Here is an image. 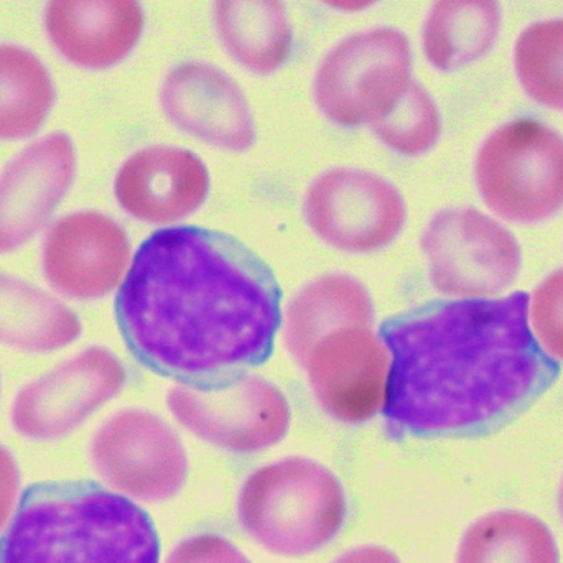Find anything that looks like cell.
<instances>
[{
	"instance_id": "obj_5",
	"label": "cell",
	"mask_w": 563,
	"mask_h": 563,
	"mask_svg": "<svg viewBox=\"0 0 563 563\" xmlns=\"http://www.w3.org/2000/svg\"><path fill=\"white\" fill-rule=\"evenodd\" d=\"M412 82V49L402 30L374 26L338 42L314 71L313 99L341 128L386 118Z\"/></svg>"
},
{
	"instance_id": "obj_26",
	"label": "cell",
	"mask_w": 563,
	"mask_h": 563,
	"mask_svg": "<svg viewBox=\"0 0 563 563\" xmlns=\"http://www.w3.org/2000/svg\"><path fill=\"white\" fill-rule=\"evenodd\" d=\"M529 321L545 353L563 361V269L536 288L529 301Z\"/></svg>"
},
{
	"instance_id": "obj_28",
	"label": "cell",
	"mask_w": 563,
	"mask_h": 563,
	"mask_svg": "<svg viewBox=\"0 0 563 563\" xmlns=\"http://www.w3.org/2000/svg\"><path fill=\"white\" fill-rule=\"evenodd\" d=\"M20 492V473L9 450L0 445V529L7 525L16 505Z\"/></svg>"
},
{
	"instance_id": "obj_21",
	"label": "cell",
	"mask_w": 563,
	"mask_h": 563,
	"mask_svg": "<svg viewBox=\"0 0 563 563\" xmlns=\"http://www.w3.org/2000/svg\"><path fill=\"white\" fill-rule=\"evenodd\" d=\"M501 13L488 0H442L423 23L422 46L439 71H455L476 62L495 45Z\"/></svg>"
},
{
	"instance_id": "obj_7",
	"label": "cell",
	"mask_w": 563,
	"mask_h": 563,
	"mask_svg": "<svg viewBox=\"0 0 563 563\" xmlns=\"http://www.w3.org/2000/svg\"><path fill=\"white\" fill-rule=\"evenodd\" d=\"M430 284L456 298H489L518 279V241L475 208H445L433 214L420 240Z\"/></svg>"
},
{
	"instance_id": "obj_13",
	"label": "cell",
	"mask_w": 563,
	"mask_h": 563,
	"mask_svg": "<svg viewBox=\"0 0 563 563\" xmlns=\"http://www.w3.org/2000/svg\"><path fill=\"white\" fill-rule=\"evenodd\" d=\"M161 108L178 131L211 147L244 152L256 142V121L243 88L211 63L174 66L162 82Z\"/></svg>"
},
{
	"instance_id": "obj_12",
	"label": "cell",
	"mask_w": 563,
	"mask_h": 563,
	"mask_svg": "<svg viewBox=\"0 0 563 563\" xmlns=\"http://www.w3.org/2000/svg\"><path fill=\"white\" fill-rule=\"evenodd\" d=\"M301 366L318 406L336 422L360 426L383 412L390 354L373 327H346L327 334Z\"/></svg>"
},
{
	"instance_id": "obj_20",
	"label": "cell",
	"mask_w": 563,
	"mask_h": 563,
	"mask_svg": "<svg viewBox=\"0 0 563 563\" xmlns=\"http://www.w3.org/2000/svg\"><path fill=\"white\" fill-rule=\"evenodd\" d=\"M81 321L42 288L0 274V343L26 353H52L75 343Z\"/></svg>"
},
{
	"instance_id": "obj_6",
	"label": "cell",
	"mask_w": 563,
	"mask_h": 563,
	"mask_svg": "<svg viewBox=\"0 0 563 563\" xmlns=\"http://www.w3.org/2000/svg\"><path fill=\"white\" fill-rule=\"evenodd\" d=\"M476 184L489 210L505 220H548L563 207V139L536 119L508 122L483 144Z\"/></svg>"
},
{
	"instance_id": "obj_27",
	"label": "cell",
	"mask_w": 563,
	"mask_h": 563,
	"mask_svg": "<svg viewBox=\"0 0 563 563\" xmlns=\"http://www.w3.org/2000/svg\"><path fill=\"white\" fill-rule=\"evenodd\" d=\"M165 563H253L230 539L200 532L178 542Z\"/></svg>"
},
{
	"instance_id": "obj_14",
	"label": "cell",
	"mask_w": 563,
	"mask_h": 563,
	"mask_svg": "<svg viewBox=\"0 0 563 563\" xmlns=\"http://www.w3.org/2000/svg\"><path fill=\"white\" fill-rule=\"evenodd\" d=\"M129 266L128 233L106 214L73 213L46 234L43 273L58 294L73 300H98L111 294Z\"/></svg>"
},
{
	"instance_id": "obj_30",
	"label": "cell",
	"mask_w": 563,
	"mask_h": 563,
	"mask_svg": "<svg viewBox=\"0 0 563 563\" xmlns=\"http://www.w3.org/2000/svg\"><path fill=\"white\" fill-rule=\"evenodd\" d=\"M558 509H559V516H561V521L563 525V475H562V479H561V485H559Z\"/></svg>"
},
{
	"instance_id": "obj_3",
	"label": "cell",
	"mask_w": 563,
	"mask_h": 563,
	"mask_svg": "<svg viewBox=\"0 0 563 563\" xmlns=\"http://www.w3.org/2000/svg\"><path fill=\"white\" fill-rule=\"evenodd\" d=\"M0 563H161L151 516L91 482L30 486L0 538Z\"/></svg>"
},
{
	"instance_id": "obj_8",
	"label": "cell",
	"mask_w": 563,
	"mask_h": 563,
	"mask_svg": "<svg viewBox=\"0 0 563 563\" xmlns=\"http://www.w3.org/2000/svg\"><path fill=\"white\" fill-rule=\"evenodd\" d=\"M167 406L191 435L233 455L279 445L291 423L290 404L279 386L253 374L214 389L178 384Z\"/></svg>"
},
{
	"instance_id": "obj_4",
	"label": "cell",
	"mask_w": 563,
	"mask_h": 563,
	"mask_svg": "<svg viewBox=\"0 0 563 563\" xmlns=\"http://www.w3.org/2000/svg\"><path fill=\"white\" fill-rule=\"evenodd\" d=\"M347 498L340 478L305 456H288L247 476L238 495L241 529L279 558L317 554L343 531Z\"/></svg>"
},
{
	"instance_id": "obj_19",
	"label": "cell",
	"mask_w": 563,
	"mask_h": 563,
	"mask_svg": "<svg viewBox=\"0 0 563 563\" xmlns=\"http://www.w3.org/2000/svg\"><path fill=\"white\" fill-rule=\"evenodd\" d=\"M213 22L231 58L256 75L277 71L294 48L287 7L277 0H220Z\"/></svg>"
},
{
	"instance_id": "obj_9",
	"label": "cell",
	"mask_w": 563,
	"mask_h": 563,
	"mask_svg": "<svg viewBox=\"0 0 563 563\" xmlns=\"http://www.w3.org/2000/svg\"><path fill=\"white\" fill-rule=\"evenodd\" d=\"M305 223L333 250L371 254L402 233L407 205L387 178L356 167L328 168L303 197Z\"/></svg>"
},
{
	"instance_id": "obj_1",
	"label": "cell",
	"mask_w": 563,
	"mask_h": 563,
	"mask_svg": "<svg viewBox=\"0 0 563 563\" xmlns=\"http://www.w3.org/2000/svg\"><path fill=\"white\" fill-rule=\"evenodd\" d=\"M280 301L279 282L246 244L208 228L174 227L139 247L115 318L142 366L214 389L273 356Z\"/></svg>"
},
{
	"instance_id": "obj_11",
	"label": "cell",
	"mask_w": 563,
	"mask_h": 563,
	"mask_svg": "<svg viewBox=\"0 0 563 563\" xmlns=\"http://www.w3.org/2000/svg\"><path fill=\"white\" fill-rule=\"evenodd\" d=\"M125 383L128 371L112 351L88 347L20 390L13 429L33 442H55L121 394Z\"/></svg>"
},
{
	"instance_id": "obj_17",
	"label": "cell",
	"mask_w": 563,
	"mask_h": 563,
	"mask_svg": "<svg viewBox=\"0 0 563 563\" xmlns=\"http://www.w3.org/2000/svg\"><path fill=\"white\" fill-rule=\"evenodd\" d=\"M45 25L63 58L81 68L102 69L131 55L145 16L135 0H55L46 7Z\"/></svg>"
},
{
	"instance_id": "obj_16",
	"label": "cell",
	"mask_w": 563,
	"mask_h": 563,
	"mask_svg": "<svg viewBox=\"0 0 563 563\" xmlns=\"http://www.w3.org/2000/svg\"><path fill=\"white\" fill-rule=\"evenodd\" d=\"M207 164L188 148L151 145L118 172L115 200L125 213L151 224H174L197 213L210 194Z\"/></svg>"
},
{
	"instance_id": "obj_2",
	"label": "cell",
	"mask_w": 563,
	"mask_h": 563,
	"mask_svg": "<svg viewBox=\"0 0 563 563\" xmlns=\"http://www.w3.org/2000/svg\"><path fill=\"white\" fill-rule=\"evenodd\" d=\"M529 297L432 301L387 318L384 422L394 439H472L508 426L561 373L529 321Z\"/></svg>"
},
{
	"instance_id": "obj_22",
	"label": "cell",
	"mask_w": 563,
	"mask_h": 563,
	"mask_svg": "<svg viewBox=\"0 0 563 563\" xmlns=\"http://www.w3.org/2000/svg\"><path fill=\"white\" fill-rule=\"evenodd\" d=\"M455 563H561V549L544 521L529 512L501 509L466 529Z\"/></svg>"
},
{
	"instance_id": "obj_23",
	"label": "cell",
	"mask_w": 563,
	"mask_h": 563,
	"mask_svg": "<svg viewBox=\"0 0 563 563\" xmlns=\"http://www.w3.org/2000/svg\"><path fill=\"white\" fill-rule=\"evenodd\" d=\"M53 102L55 86L38 56L20 46L0 45V141L35 134Z\"/></svg>"
},
{
	"instance_id": "obj_15",
	"label": "cell",
	"mask_w": 563,
	"mask_h": 563,
	"mask_svg": "<svg viewBox=\"0 0 563 563\" xmlns=\"http://www.w3.org/2000/svg\"><path fill=\"white\" fill-rule=\"evenodd\" d=\"M76 154L63 132L23 148L0 174V254L36 236L75 180Z\"/></svg>"
},
{
	"instance_id": "obj_18",
	"label": "cell",
	"mask_w": 563,
	"mask_h": 563,
	"mask_svg": "<svg viewBox=\"0 0 563 563\" xmlns=\"http://www.w3.org/2000/svg\"><path fill=\"white\" fill-rule=\"evenodd\" d=\"M374 320L373 297L363 282L350 274H324L308 282L285 307V346L298 364H303L321 338L341 328L373 327Z\"/></svg>"
},
{
	"instance_id": "obj_25",
	"label": "cell",
	"mask_w": 563,
	"mask_h": 563,
	"mask_svg": "<svg viewBox=\"0 0 563 563\" xmlns=\"http://www.w3.org/2000/svg\"><path fill=\"white\" fill-rule=\"evenodd\" d=\"M440 129L435 102L413 79L396 108L371 125V131L386 147L406 157L427 154L439 141Z\"/></svg>"
},
{
	"instance_id": "obj_10",
	"label": "cell",
	"mask_w": 563,
	"mask_h": 563,
	"mask_svg": "<svg viewBox=\"0 0 563 563\" xmlns=\"http://www.w3.org/2000/svg\"><path fill=\"white\" fill-rule=\"evenodd\" d=\"M96 472L132 501H170L190 472L187 449L174 427L157 413L125 409L96 432L91 443Z\"/></svg>"
},
{
	"instance_id": "obj_29",
	"label": "cell",
	"mask_w": 563,
	"mask_h": 563,
	"mask_svg": "<svg viewBox=\"0 0 563 563\" xmlns=\"http://www.w3.org/2000/svg\"><path fill=\"white\" fill-rule=\"evenodd\" d=\"M331 563H402L389 549L380 545H361L343 552Z\"/></svg>"
},
{
	"instance_id": "obj_24",
	"label": "cell",
	"mask_w": 563,
	"mask_h": 563,
	"mask_svg": "<svg viewBox=\"0 0 563 563\" xmlns=\"http://www.w3.org/2000/svg\"><path fill=\"white\" fill-rule=\"evenodd\" d=\"M516 73L529 96L563 111V20L529 26L516 45Z\"/></svg>"
}]
</instances>
